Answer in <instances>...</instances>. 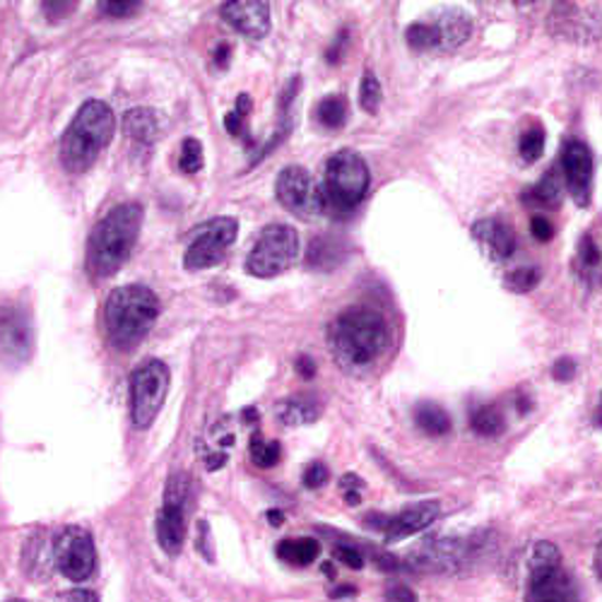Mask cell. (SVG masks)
I'll return each instance as SVG.
<instances>
[{
	"mask_svg": "<svg viewBox=\"0 0 602 602\" xmlns=\"http://www.w3.org/2000/svg\"><path fill=\"white\" fill-rule=\"evenodd\" d=\"M405 37H408L410 49H415V51L436 49V32L432 25H427V22H417V25L408 27Z\"/></svg>",
	"mask_w": 602,
	"mask_h": 602,
	"instance_id": "obj_33",
	"label": "cell"
},
{
	"mask_svg": "<svg viewBox=\"0 0 602 602\" xmlns=\"http://www.w3.org/2000/svg\"><path fill=\"white\" fill-rule=\"evenodd\" d=\"M58 602H99V598L94 595L92 590L78 588V590H68V593H63Z\"/></svg>",
	"mask_w": 602,
	"mask_h": 602,
	"instance_id": "obj_43",
	"label": "cell"
},
{
	"mask_svg": "<svg viewBox=\"0 0 602 602\" xmlns=\"http://www.w3.org/2000/svg\"><path fill=\"white\" fill-rule=\"evenodd\" d=\"M530 229H533V236L538 241H550L554 236L552 222L545 217H533V222H530Z\"/></svg>",
	"mask_w": 602,
	"mask_h": 602,
	"instance_id": "obj_40",
	"label": "cell"
},
{
	"mask_svg": "<svg viewBox=\"0 0 602 602\" xmlns=\"http://www.w3.org/2000/svg\"><path fill=\"white\" fill-rule=\"evenodd\" d=\"M222 17L229 25L244 34V37L261 42L270 32V5L261 0H251V3H224Z\"/></svg>",
	"mask_w": 602,
	"mask_h": 602,
	"instance_id": "obj_15",
	"label": "cell"
},
{
	"mask_svg": "<svg viewBox=\"0 0 602 602\" xmlns=\"http://www.w3.org/2000/svg\"><path fill=\"white\" fill-rule=\"evenodd\" d=\"M381 97H383V92H381L379 78H376L374 73H364L362 85H359L362 109L369 111V114H376V111H379V106H381Z\"/></svg>",
	"mask_w": 602,
	"mask_h": 602,
	"instance_id": "obj_29",
	"label": "cell"
},
{
	"mask_svg": "<svg viewBox=\"0 0 602 602\" xmlns=\"http://www.w3.org/2000/svg\"><path fill=\"white\" fill-rule=\"evenodd\" d=\"M0 342H3V350H10L20 354V350H29V326L22 321L20 314L15 311H3L0 314Z\"/></svg>",
	"mask_w": 602,
	"mask_h": 602,
	"instance_id": "obj_21",
	"label": "cell"
},
{
	"mask_svg": "<svg viewBox=\"0 0 602 602\" xmlns=\"http://www.w3.org/2000/svg\"><path fill=\"white\" fill-rule=\"evenodd\" d=\"M415 422H417V427L429 436H446L448 432H451V417H448V412L436 403L417 405Z\"/></svg>",
	"mask_w": 602,
	"mask_h": 602,
	"instance_id": "obj_23",
	"label": "cell"
},
{
	"mask_svg": "<svg viewBox=\"0 0 602 602\" xmlns=\"http://www.w3.org/2000/svg\"><path fill=\"white\" fill-rule=\"evenodd\" d=\"M143 229V205L123 203L94 224L87 239V270L92 278L104 280L116 275L121 265L131 258L133 246Z\"/></svg>",
	"mask_w": 602,
	"mask_h": 602,
	"instance_id": "obj_2",
	"label": "cell"
},
{
	"mask_svg": "<svg viewBox=\"0 0 602 602\" xmlns=\"http://www.w3.org/2000/svg\"><path fill=\"white\" fill-rule=\"evenodd\" d=\"M386 602H417V595L408 586H393L386 593Z\"/></svg>",
	"mask_w": 602,
	"mask_h": 602,
	"instance_id": "obj_42",
	"label": "cell"
},
{
	"mask_svg": "<svg viewBox=\"0 0 602 602\" xmlns=\"http://www.w3.org/2000/svg\"><path fill=\"white\" fill-rule=\"evenodd\" d=\"M552 376L557 381H571L574 376H576V364L574 359H559L557 364H554V369H552Z\"/></svg>",
	"mask_w": 602,
	"mask_h": 602,
	"instance_id": "obj_41",
	"label": "cell"
},
{
	"mask_svg": "<svg viewBox=\"0 0 602 602\" xmlns=\"http://www.w3.org/2000/svg\"><path fill=\"white\" fill-rule=\"evenodd\" d=\"M236 234H239V222L234 217H215L210 220L203 227H198V236L186 249L184 265L188 270H205L217 265L227 249L236 241Z\"/></svg>",
	"mask_w": 602,
	"mask_h": 602,
	"instance_id": "obj_12",
	"label": "cell"
},
{
	"mask_svg": "<svg viewBox=\"0 0 602 602\" xmlns=\"http://www.w3.org/2000/svg\"><path fill=\"white\" fill-rule=\"evenodd\" d=\"M540 280H542L540 268H535V265L516 268V270H511L509 275H506V287H509L511 292L523 294V292L535 290L540 285Z\"/></svg>",
	"mask_w": 602,
	"mask_h": 602,
	"instance_id": "obj_28",
	"label": "cell"
},
{
	"mask_svg": "<svg viewBox=\"0 0 602 602\" xmlns=\"http://www.w3.org/2000/svg\"><path fill=\"white\" fill-rule=\"evenodd\" d=\"M562 193H564V181L559 179V172L550 169L547 176H542L533 188H528V193L523 198L535 205H559Z\"/></svg>",
	"mask_w": 602,
	"mask_h": 602,
	"instance_id": "obj_24",
	"label": "cell"
},
{
	"mask_svg": "<svg viewBox=\"0 0 602 602\" xmlns=\"http://www.w3.org/2000/svg\"><path fill=\"white\" fill-rule=\"evenodd\" d=\"M333 554H335V559H338V562H342L345 566H350V569H362V566H364L362 552H359V550H354L352 545H338Z\"/></svg>",
	"mask_w": 602,
	"mask_h": 602,
	"instance_id": "obj_37",
	"label": "cell"
},
{
	"mask_svg": "<svg viewBox=\"0 0 602 602\" xmlns=\"http://www.w3.org/2000/svg\"><path fill=\"white\" fill-rule=\"evenodd\" d=\"M581 261L586 268H595L600 263V249L590 234H586L581 239Z\"/></svg>",
	"mask_w": 602,
	"mask_h": 602,
	"instance_id": "obj_38",
	"label": "cell"
},
{
	"mask_svg": "<svg viewBox=\"0 0 602 602\" xmlns=\"http://www.w3.org/2000/svg\"><path fill=\"white\" fill-rule=\"evenodd\" d=\"M439 514H441L439 501H420L415 506H410V509L388 518V523L383 528L386 542H400L410 535L422 533L424 528H429L436 518H439Z\"/></svg>",
	"mask_w": 602,
	"mask_h": 602,
	"instance_id": "obj_17",
	"label": "cell"
},
{
	"mask_svg": "<svg viewBox=\"0 0 602 602\" xmlns=\"http://www.w3.org/2000/svg\"><path fill=\"white\" fill-rule=\"evenodd\" d=\"M526 602H578V588L562 569V552L552 542H538L530 552Z\"/></svg>",
	"mask_w": 602,
	"mask_h": 602,
	"instance_id": "obj_5",
	"label": "cell"
},
{
	"mask_svg": "<svg viewBox=\"0 0 602 602\" xmlns=\"http://www.w3.org/2000/svg\"><path fill=\"white\" fill-rule=\"evenodd\" d=\"M278 557L292 566H309L321 554V542L314 538H294L282 540L278 545Z\"/></svg>",
	"mask_w": 602,
	"mask_h": 602,
	"instance_id": "obj_22",
	"label": "cell"
},
{
	"mask_svg": "<svg viewBox=\"0 0 602 602\" xmlns=\"http://www.w3.org/2000/svg\"><path fill=\"white\" fill-rule=\"evenodd\" d=\"M321 412H323L321 400H318L316 396H309V393L282 400V403H278V408H275V415L282 424H285V427H302V424H311L321 417Z\"/></svg>",
	"mask_w": 602,
	"mask_h": 602,
	"instance_id": "obj_19",
	"label": "cell"
},
{
	"mask_svg": "<svg viewBox=\"0 0 602 602\" xmlns=\"http://www.w3.org/2000/svg\"><path fill=\"white\" fill-rule=\"evenodd\" d=\"M42 10L46 13V17H49L54 22V20H63L70 13H75L78 3H44Z\"/></svg>",
	"mask_w": 602,
	"mask_h": 602,
	"instance_id": "obj_39",
	"label": "cell"
},
{
	"mask_svg": "<svg viewBox=\"0 0 602 602\" xmlns=\"http://www.w3.org/2000/svg\"><path fill=\"white\" fill-rule=\"evenodd\" d=\"M472 239L477 241L482 253L492 258V261H506L516 249L514 229L497 217H487L472 224Z\"/></svg>",
	"mask_w": 602,
	"mask_h": 602,
	"instance_id": "obj_16",
	"label": "cell"
},
{
	"mask_svg": "<svg viewBox=\"0 0 602 602\" xmlns=\"http://www.w3.org/2000/svg\"><path fill=\"white\" fill-rule=\"evenodd\" d=\"M562 174L566 181V191L571 193L578 208H586L593 193V155L581 140H566L562 147Z\"/></svg>",
	"mask_w": 602,
	"mask_h": 602,
	"instance_id": "obj_14",
	"label": "cell"
},
{
	"mask_svg": "<svg viewBox=\"0 0 602 602\" xmlns=\"http://www.w3.org/2000/svg\"><path fill=\"white\" fill-rule=\"evenodd\" d=\"M330 595H333L335 600H340V598H350V595H357V588H352V586H342V588L333 590V593H330Z\"/></svg>",
	"mask_w": 602,
	"mask_h": 602,
	"instance_id": "obj_47",
	"label": "cell"
},
{
	"mask_svg": "<svg viewBox=\"0 0 602 602\" xmlns=\"http://www.w3.org/2000/svg\"><path fill=\"white\" fill-rule=\"evenodd\" d=\"M369 167L357 152L340 150L326 162L323 174V200L326 210L333 208L340 212H347L357 208L364 196L369 191Z\"/></svg>",
	"mask_w": 602,
	"mask_h": 602,
	"instance_id": "obj_6",
	"label": "cell"
},
{
	"mask_svg": "<svg viewBox=\"0 0 602 602\" xmlns=\"http://www.w3.org/2000/svg\"><path fill=\"white\" fill-rule=\"evenodd\" d=\"M138 10H143V3H133V0H111V3H99V13L111 20L133 17Z\"/></svg>",
	"mask_w": 602,
	"mask_h": 602,
	"instance_id": "obj_35",
	"label": "cell"
},
{
	"mask_svg": "<svg viewBox=\"0 0 602 602\" xmlns=\"http://www.w3.org/2000/svg\"><path fill=\"white\" fill-rule=\"evenodd\" d=\"M116 118L109 104L90 99L78 109L61 140V162L70 174L87 172L102 150L111 143Z\"/></svg>",
	"mask_w": 602,
	"mask_h": 602,
	"instance_id": "obj_4",
	"label": "cell"
},
{
	"mask_svg": "<svg viewBox=\"0 0 602 602\" xmlns=\"http://www.w3.org/2000/svg\"><path fill=\"white\" fill-rule=\"evenodd\" d=\"M318 123L323 128H330V131H338L347 123V99L340 97V94H330L316 109Z\"/></svg>",
	"mask_w": 602,
	"mask_h": 602,
	"instance_id": "obj_25",
	"label": "cell"
},
{
	"mask_svg": "<svg viewBox=\"0 0 602 602\" xmlns=\"http://www.w3.org/2000/svg\"><path fill=\"white\" fill-rule=\"evenodd\" d=\"M123 131L138 143H155L162 133L160 116L152 109H131L123 116Z\"/></svg>",
	"mask_w": 602,
	"mask_h": 602,
	"instance_id": "obj_20",
	"label": "cell"
},
{
	"mask_svg": "<svg viewBox=\"0 0 602 602\" xmlns=\"http://www.w3.org/2000/svg\"><path fill=\"white\" fill-rule=\"evenodd\" d=\"M160 297L145 285L116 287L104 304V330L111 345L121 352L135 350L155 326Z\"/></svg>",
	"mask_w": 602,
	"mask_h": 602,
	"instance_id": "obj_3",
	"label": "cell"
},
{
	"mask_svg": "<svg viewBox=\"0 0 602 602\" xmlns=\"http://www.w3.org/2000/svg\"><path fill=\"white\" fill-rule=\"evenodd\" d=\"M268 521L273 526H282V521H285V516H282V511H268Z\"/></svg>",
	"mask_w": 602,
	"mask_h": 602,
	"instance_id": "obj_49",
	"label": "cell"
},
{
	"mask_svg": "<svg viewBox=\"0 0 602 602\" xmlns=\"http://www.w3.org/2000/svg\"><path fill=\"white\" fill-rule=\"evenodd\" d=\"M595 576H598V581L602 583V542L595 550Z\"/></svg>",
	"mask_w": 602,
	"mask_h": 602,
	"instance_id": "obj_48",
	"label": "cell"
},
{
	"mask_svg": "<svg viewBox=\"0 0 602 602\" xmlns=\"http://www.w3.org/2000/svg\"><path fill=\"white\" fill-rule=\"evenodd\" d=\"M302 480H304V487H309V489L323 487L328 482V468L323 463H311L309 468L304 470Z\"/></svg>",
	"mask_w": 602,
	"mask_h": 602,
	"instance_id": "obj_36",
	"label": "cell"
},
{
	"mask_svg": "<svg viewBox=\"0 0 602 602\" xmlns=\"http://www.w3.org/2000/svg\"><path fill=\"white\" fill-rule=\"evenodd\" d=\"M299 234L290 224H270L258 236L253 249L246 258V273L253 278H278L297 261Z\"/></svg>",
	"mask_w": 602,
	"mask_h": 602,
	"instance_id": "obj_7",
	"label": "cell"
},
{
	"mask_svg": "<svg viewBox=\"0 0 602 602\" xmlns=\"http://www.w3.org/2000/svg\"><path fill=\"white\" fill-rule=\"evenodd\" d=\"M251 460L258 468H273L280 463L282 458V448L278 441H268L261 434H253L251 446H249Z\"/></svg>",
	"mask_w": 602,
	"mask_h": 602,
	"instance_id": "obj_27",
	"label": "cell"
},
{
	"mask_svg": "<svg viewBox=\"0 0 602 602\" xmlns=\"http://www.w3.org/2000/svg\"><path fill=\"white\" fill-rule=\"evenodd\" d=\"M249 111H251V97L249 94H239V99H236V109L229 111L227 118H224V128H227L232 135H241Z\"/></svg>",
	"mask_w": 602,
	"mask_h": 602,
	"instance_id": "obj_34",
	"label": "cell"
},
{
	"mask_svg": "<svg viewBox=\"0 0 602 602\" xmlns=\"http://www.w3.org/2000/svg\"><path fill=\"white\" fill-rule=\"evenodd\" d=\"M518 150H521L523 162H528V164L538 162L542 150H545V131H542L540 126H530L528 131H523L521 145H518Z\"/></svg>",
	"mask_w": 602,
	"mask_h": 602,
	"instance_id": "obj_30",
	"label": "cell"
},
{
	"mask_svg": "<svg viewBox=\"0 0 602 602\" xmlns=\"http://www.w3.org/2000/svg\"><path fill=\"white\" fill-rule=\"evenodd\" d=\"M294 367H297L302 379H314V376H316V362L311 357H299Z\"/></svg>",
	"mask_w": 602,
	"mask_h": 602,
	"instance_id": "obj_45",
	"label": "cell"
},
{
	"mask_svg": "<svg viewBox=\"0 0 602 602\" xmlns=\"http://www.w3.org/2000/svg\"><path fill=\"white\" fill-rule=\"evenodd\" d=\"M229 54H232L229 44H220V46H217V51H215V66H217V68L227 66V63H229Z\"/></svg>",
	"mask_w": 602,
	"mask_h": 602,
	"instance_id": "obj_46",
	"label": "cell"
},
{
	"mask_svg": "<svg viewBox=\"0 0 602 602\" xmlns=\"http://www.w3.org/2000/svg\"><path fill=\"white\" fill-rule=\"evenodd\" d=\"M323 571H326L328 576H335V569H333V566H330V564H326V566H323Z\"/></svg>",
	"mask_w": 602,
	"mask_h": 602,
	"instance_id": "obj_50",
	"label": "cell"
},
{
	"mask_svg": "<svg viewBox=\"0 0 602 602\" xmlns=\"http://www.w3.org/2000/svg\"><path fill=\"white\" fill-rule=\"evenodd\" d=\"M340 249V246H335L333 239H316L311 241V249H309V265L314 268H321V270H328L333 268L338 261L333 258V253Z\"/></svg>",
	"mask_w": 602,
	"mask_h": 602,
	"instance_id": "obj_31",
	"label": "cell"
},
{
	"mask_svg": "<svg viewBox=\"0 0 602 602\" xmlns=\"http://www.w3.org/2000/svg\"><path fill=\"white\" fill-rule=\"evenodd\" d=\"M550 32L571 44H593L602 37V15L595 5L554 3L550 13Z\"/></svg>",
	"mask_w": 602,
	"mask_h": 602,
	"instance_id": "obj_13",
	"label": "cell"
},
{
	"mask_svg": "<svg viewBox=\"0 0 602 602\" xmlns=\"http://www.w3.org/2000/svg\"><path fill=\"white\" fill-rule=\"evenodd\" d=\"M330 347L342 369L364 371L391 347V328L386 316L371 306H352L330 326Z\"/></svg>",
	"mask_w": 602,
	"mask_h": 602,
	"instance_id": "obj_1",
	"label": "cell"
},
{
	"mask_svg": "<svg viewBox=\"0 0 602 602\" xmlns=\"http://www.w3.org/2000/svg\"><path fill=\"white\" fill-rule=\"evenodd\" d=\"M191 477L186 472H176L169 477L167 489H164V504L157 514V542L160 547L176 557L186 545L188 535V523H186V511H188V499H191Z\"/></svg>",
	"mask_w": 602,
	"mask_h": 602,
	"instance_id": "obj_8",
	"label": "cell"
},
{
	"mask_svg": "<svg viewBox=\"0 0 602 602\" xmlns=\"http://www.w3.org/2000/svg\"><path fill=\"white\" fill-rule=\"evenodd\" d=\"M345 44H347V32H340V34H338V39H335V44L330 46L328 54H326L328 63H338V61H340L342 51H345Z\"/></svg>",
	"mask_w": 602,
	"mask_h": 602,
	"instance_id": "obj_44",
	"label": "cell"
},
{
	"mask_svg": "<svg viewBox=\"0 0 602 602\" xmlns=\"http://www.w3.org/2000/svg\"><path fill=\"white\" fill-rule=\"evenodd\" d=\"M470 424L480 436H499L506 429V420L501 415V410L494 405H482L480 410H475Z\"/></svg>",
	"mask_w": 602,
	"mask_h": 602,
	"instance_id": "obj_26",
	"label": "cell"
},
{
	"mask_svg": "<svg viewBox=\"0 0 602 602\" xmlns=\"http://www.w3.org/2000/svg\"><path fill=\"white\" fill-rule=\"evenodd\" d=\"M179 169L186 174H196L203 169V145H200L196 138H186L181 143Z\"/></svg>",
	"mask_w": 602,
	"mask_h": 602,
	"instance_id": "obj_32",
	"label": "cell"
},
{
	"mask_svg": "<svg viewBox=\"0 0 602 602\" xmlns=\"http://www.w3.org/2000/svg\"><path fill=\"white\" fill-rule=\"evenodd\" d=\"M280 205L302 220H314L326 212L323 191L316 186L311 174L302 167H285L275 181Z\"/></svg>",
	"mask_w": 602,
	"mask_h": 602,
	"instance_id": "obj_11",
	"label": "cell"
},
{
	"mask_svg": "<svg viewBox=\"0 0 602 602\" xmlns=\"http://www.w3.org/2000/svg\"><path fill=\"white\" fill-rule=\"evenodd\" d=\"M54 562L68 581H87L97 569V550L85 528L68 526L54 540Z\"/></svg>",
	"mask_w": 602,
	"mask_h": 602,
	"instance_id": "obj_10",
	"label": "cell"
},
{
	"mask_svg": "<svg viewBox=\"0 0 602 602\" xmlns=\"http://www.w3.org/2000/svg\"><path fill=\"white\" fill-rule=\"evenodd\" d=\"M10 602H25V600H10Z\"/></svg>",
	"mask_w": 602,
	"mask_h": 602,
	"instance_id": "obj_51",
	"label": "cell"
},
{
	"mask_svg": "<svg viewBox=\"0 0 602 602\" xmlns=\"http://www.w3.org/2000/svg\"><path fill=\"white\" fill-rule=\"evenodd\" d=\"M432 27L436 32V49L439 51H453L458 46H463L472 29L463 10H448L432 22Z\"/></svg>",
	"mask_w": 602,
	"mask_h": 602,
	"instance_id": "obj_18",
	"label": "cell"
},
{
	"mask_svg": "<svg viewBox=\"0 0 602 602\" xmlns=\"http://www.w3.org/2000/svg\"><path fill=\"white\" fill-rule=\"evenodd\" d=\"M172 383L169 367L160 359H150L131 376V420L138 429L152 427L167 400Z\"/></svg>",
	"mask_w": 602,
	"mask_h": 602,
	"instance_id": "obj_9",
	"label": "cell"
}]
</instances>
